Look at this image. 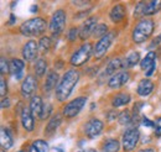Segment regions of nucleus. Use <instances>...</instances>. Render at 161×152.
I'll return each mask as SVG.
<instances>
[{
	"instance_id": "23",
	"label": "nucleus",
	"mask_w": 161,
	"mask_h": 152,
	"mask_svg": "<svg viewBox=\"0 0 161 152\" xmlns=\"http://www.w3.org/2000/svg\"><path fill=\"white\" fill-rule=\"evenodd\" d=\"M0 142H1V147L3 150H9L13 147L14 145V140L11 137V135L9 133L8 129L1 128V133H0Z\"/></svg>"
},
{
	"instance_id": "14",
	"label": "nucleus",
	"mask_w": 161,
	"mask_h": 152,
	"mask_svg": "<svg viewBox=\"0 0 161 152\" xmlns=\"http://www.w3.org/2000/svg\"><path fill=\"white\" fill-rule=\"evenodd\" d=\"M37 51H39V45L35 41H29L24 48H22V57L25 61H32L37 56Z\"/></svg>"
},
{
	"instance_id": "1",
	"label": "nucleus",
	"mask_w": 161,
	"mask_h": 152,
	"mask_svg": "<svg viewBox=\"0 0 161 152\" xmlns=\"http://www.w3.org/2000/svg\"><path fill=\"white\" fill-rule=\"evenodd\" d=\"M80 80V73L76 69L67 71L61 78L60 83L56 88V98L58 101H64L72 93L75 85Z\"/></svg>"
},
{
	"instance_id": "28",
	"label": "nucleus",
	"mask_w": 161,
	"mask_h": 152,
	"mask_svg": "<svg viewBox=\"0 0 161 152\" xmlns=\"http://www.w3.org/2000/svg\"><path fill=\"white\" fill-rule=\"evenodd\" d=\"M46 68H47V63H46V61H45V59L40 58V59H37V61H36L35 67H34L36 76H37V77L43 76V74L46 73Z\"/></svg>"
},
{
	"instance_id": "2",
	"label": "nucleus",
	"mask_w": 161,
	"mask_h": 152,
	"mask_svg": "<svg viewBox=\"0 0 161 152\" xmlns=\"http://www.w3.org/2000/svg\"><path fill=\"white\" fill-rule=\"evenodd\" d=\"M154 21L151 19H142L140 20L136 26L134 27L133 30V34H131V37L133 41L135 43H142L145 42L147 38L153 35V31H154Z\"/></svg>"
},
{
	"instance_id": "20",
	"label": "nucleus",
	"mask_w": 161,
	"mask_h": 152,
	"mask_svg": "<svg viewBox=\"0 0 161 152\" xmlns=\"http://www.w3.org/2000/svg\"><path fill=\"white\" fill-rule=\"evenodd\" d=\"M124 66H125V62L120 59V58H114V59H112L109 63H108V66H107V69H105V74H108V76H110V74H117V72L118 71H120L121 68H124Z\"/></svg>"
},
{
	"instance_id": "36",
	"label": "nucleus",
	"mask_w": 161,
	"mask_h": 152,
	"mask_svg": "<svg viewBox=\"0 0 161 152\" xmlns=\"http://www.w3.org/2000/svg\"><path fill=\"white\" fill-rule=\"evenodd\" d=\"M154 129H155V133H156L158 136H161V116L156 119L155 125H154Z\"/></svg>"
},
{
	"instance_id": "4",
	"label": "nucleus",
	"mask_w": 161,
	"mask_h": 152,
	"mask_svg": "<svg viewBox=\"0 0 161 152\" xmlns=\"http://www.w3.org/2000/svg\"><path fill=\"white\" fill-rule=\"evenodd\" d=\"M92 45L91 43H84L82 45L77 51L73 52V55L71 56V64L75 67H80L82 64H84L92 55Z\"/></svg>"
},
{
	"instance_id": "38",
	"label": "nucleus",
	"mask_w": 161,
	"mask_h": 152,
	"mask_svg": "<svg viewBox=\"0 0 161 152\" xmlns=\"http://www.w3.org/2000/svg\"><path fill=\"white\" fill-rule=\"evenodd\" d=\"M0 84H1V92H0V94H1V96H5L6 92H8V85H6V82H5L4 78H1Z\"/></svg>"
},
{
	"instance_id": "10",
	"label": "nucleus",
	"mask_w": 161,
	"mask_h": 152,
	"mask_svg": "<svg viewBox=\"0 0 161 152\" xmlns=\"http://www.w3.org/2000/svg\"><path fill=\"white\" fill-rule=\"evenodd\" d=\"M97 26H98V25H97V18H88V19L82 24V26H80V37L82 38V40L88 38L91 35L94 34Z\"/></svg>"
},
{
	"instance_id": "45",
	"label": "nucleus",
	"mask_w": 161,
	"mask_h": 152,
	"mask_svg": "<svg viewBox=\"0 0 161 152\" xmlns=\"http://www.w3.org/2000/svg\"><path fill=\"white\" fill-rule=\"evenodd\" d=\"M1 152H5V151H4V150H1Z\"/></svg>"
},
{
	"instance_id": "26",
	"label": "nucleus",
	"mask_w": 161,
	"mask_h": 152,
	"mask_svg": "<svg viewBox=\"0 0 161 152\" xmlns=\"http://www.w3.org/2000/svg\"><path fill=\"white\" fill-rule=\"evenodd\" d=\"M119 141L115 138H108L102 147V152H118L119 151Z\"/></svg>"
},
{
	"instance_id": "25",
	"label": "nucleus",
	"mask_w": 161,
	"mask_h": 152,
	"mask_svg": "<svg viewBox=\"0 0 161 152\" xmlns=\"http://www.w3.org/2000/svg\"><path fill=\"white\" fill-rule=\"evenodd\" d=\"M130 99H131V98H130V95L128 94V93H119V94H117L114 98H113V100H112V105H113L114 108L124 106V105L129 104Z\"/></svg>"
},
{
	"instance_id": "24",
	"label": "nucleus",
	"mask_w": 161,
	"mask_h": 152,
	"mask_svg": "<svg viewBox=\"0 0 161 152\" xmlns=\"http://www.w3.org/2000/svg\"><path fill=\"white\" fill-rule=\"evenodd\" d=\"M57 82H58V74L55 71L48 72V74L46 77V82H45V92H51L53 88H57Z\"/></svg>"
},
{
	"instance_id": "8",
	"label": "nucleus",
	"mask_w": 161,
	"mask_h": 152,
	"mask_svg": "<svg viewBox=\"0 0 161 152\" xmlns=\"http://www.w3.org/2000/svg\"><path fill=\"white\" fill-rule=\"evenodd\" d=\"M114 37H115V32H108L105 36H103L94 47V57L97 59H101L110 47V45L113 43Z\"/></svg>"
},
{
	"instance_id": "31",
	"label": "nucleus",
	"mask_w": 161,
	"mask_h": 152,
	"mask_svg": "<svg viewBox=\"0 0 161 152\" xmlns=\"http://www.w3.org/2000/svg\"><path fill=\"white\" fill-rule=\"evenodd\" d=\"M131 121H133V116H131V114H130L128 110L123 111V113L119 115V122H120L121 125H128V124H130Z\"/></svg>"
},
{
	"instance_id": "6",
	"label": "nucleus",
	"mask_w": 161,
	"mask_h": 152,
	"mask_svg": "<svg viewBox=\"0 0 161 152\" xmlns=\"http://www.w3.org/2000/svg\"><path fill=\"white\" fill-rule=\"evenodd\" d=\"M139 138H140V133L136 128L128 129L123 135V149H124V151H133L135 149Z\"/></svg>"
},
{
	"instance_id": "9",
	"label": "nucleus",
	"mask_w": 161,
	"mask_h": 152,
	"mask_svg": "<svg viewBox=\"0 0 161 152\" xmlns=\"http://www.w3.org/2000/svg\"><path fill=\"white\" fill-rule=\"evenodd\" d=\"M103 122H102L99 119H96V117H93V119H91L87 124H86V129H84V131H86V135L89 137V138H94L96 136H98L99 133L103 131Z\"/></svg>"
},
{
	"instance_id": "21",
	"label": "nucleus",
	"mask_w": 161,
	"mask_h": 152,
	"mask_svg": "<svg viewBox=\"0 0 161 152\" xmlns=\"http://www.w3.org/2000/svg\"><path fill=\"white\" fill-rule=\"evenodd\" d=\"M61 122H62V117H61L60 114H56L55 116H52V117H51V120L48 121L47 126H46L45 135H47V136L53 135V133H56V130L58 129V126L61 125Z\"/></svg>"
},
{
	"instance_id": "30",
	"label": "nucleus",
	"mask_w": 161,
	"mask_h": 152,
	"mask_svg": "<svg viewBox=\"0 0 161 152\" xmlns=\"http://www.w3.org/2000/svg\"><path fill=\"white\" fill-rule=\"evenodd\" d=\"M39 48H40L41 52H47L50 48H51V38L45 36L40 40L39 42Z\"/></svg>"
},
{
	"instance_id": "17",
	"label": "nucleus",
	"mask_w": 161,
	"mask_h": 152,
	"mask_svg": "<svg viewBox=\"0 0 161 152\" xmlns=\"http://www.w3.org/2000/svg\"><path fill=\"white\" fill-rule=\"evenodd\" d=\"M30 111L34 117H40L43 111V104H42V100L39 95H34L31 98V101H30Z\"/></svg>"
},
{
	"instance_id": "41",
	"label": "nucleus",
	"mask_w": 161,
	"mask_h": 152,
	"mask_svg": "<svg viewBox=\"0 0 161 152\" xmlns=\"http://www.w3.org/2000/svg\"><path fill=\"white\" fill-rule=\"evenodd\" d=\"M15 22V16L14 15H10V21H9V25H13Z\"/></svg>"
},
{
	"instance_id": "12",
	"label": "nucleus",
	"mask_w": 161,
	"mask_h": 152,
	"mask_svg": "<svg viewBox=\"0 0 161 152\" xmlns=\"http://www.w3.org/2000/svg\"><path fill=\"white\" fill-rule=\"evenodd\" d=\"M37 89V82L32 76H27L21 84V95L24 98H30Z\"/></svg>"
},
{
	"instance_id": "46",
	"label": "nucleus",
	"mask_w": 161,
	"mask_h": 152,
	"mask_svg": "<svg viewBox=\"0 0 161 152\" xmlns=\"http://www.w3.org/2000/svg\"><path fill=\"white\" fill-rule=\"evenodd\" d=\"M18 152H24V151H18Z\"/></svg>"
},
{
	"instance_id": "29",
	"label": "nucleus",
	"mask_w": 161,
	"mask_h": 152,
	"mask_svg": "<svg viewBox=\"0 0 161 152\" xmlns=\"http://www.w3.org/2000/svg\"><path fill=\"white\" fill-rule=\"evenodd\" d=\"M139 61H140V55L138 52H133L125 59V67H134L139 63Z\"/></svg>"
},
{
	"instance_id": "15",
	"label": "nucleus",
	"mask_w": 161,
	"mask_h": 152,
	"mask_svg": "<svg viewBox=\"0 0 161 152\" xmlns=\"http://www.w3.org/2000/svg\"><path fill=\"white\" fill-rule=\"evenodd\" d=\"M21 124L24 126V129L29 133H31L35 128V120L34 116L30 111V108H24L21 111Z\"/></svg>"
},
{
	"instance_id": "11",
	"label": "nucleus",
	"mask_w": 161,
	"mask_h": 152,
	"mask_svg": "<svg viewBox=\"0 0 161 152\" xmlns=\"http://www.w3.org/2000/svg\"><path fill=\"white\" fill-rule=\"evenodd\" d=\"M155 58H156V55H155V52H149L145 58H142V61L140 62V67L141 69L146 73V76L150 77L153 73H154V71H155V68H156V61H155Z\"/></svg>"
},
{
	"instance_id": "16",
	"label": "nucleus",
	"mask_w": 161,
	"mask_h": 152,
	"mask_svg": "<svg viewBox=\"0 0 161 152\" xmlns=\"http://www.w3.org/2000/svg\"><path fill=\"white\" fill-rule=\"evenodd\" d=\"M24 68H25L24 61H21L19 58H13L10 61V73L15 79H21L22 78Z\"/></svg>"
},
{
	"instance_id": "19",
	"label": "nucleus",
	"mask_w": 161,
	"mask_h": 152,
	"mask_svg": "<svg viewBox=\"0 0 161 152\" xmlns=\"http://www.w3.org/2000/svg\"><path fill=\"white\" fill-rule=\"evenodd\" d=\"M125 14H126V10H125V8H124L121 4H118V5L113 6V9L110 10V14H109V16H110V20H112L113 22L118 24V22H121V21L124 20V16H125Z\"/></svg>"
},
{
	"instance_id": "13",
	"label": "nucleus",
	"mask_w": 161,
	"mask_h": 152,
	"mask_svg": "<svg viewBox=\"0 0 161 152\" xmlns=\"http://www.w3.org/2000/svg\"><path fill=\"white\" fill-rule=\"evenodd\" d=\"M129 78H130V74L128 72H119V73L114 74V76L109 79L108 87L112 88V89H118V88L123 87L129 80Z\"/></svg>"
},
{
	"instance_id": "33",
	"label": "nucleus",
	"mask_w": 161,
	"mask_h": 152,
	"mask_svg": "<svg viewBox=\"0 0 161 152\" xmlns=\"http://www.w3.org/2000/svg\"><path fill=\"white\" fill-rule=\"evenodd\" d=\"M0 71H1V74H6L10 72V63H8V61L3 57L0 61Z\"/></svg>"
},
{
	"instance_id": "27",
	"label": "nucleus",
	"mask_w": 161,
	"mask_h": 152,
	"mask_svg": "<svg viewBox=\"0 0 161 152\" xmlns=\"http://www.w3.org/2000/svg\"><path fill=\"white\" fill-rule=\"evenodd\" d=\"M30 152H48V145L43 140H36L31 144Z\"/></svg>"
},
{
	"instance_id": "40",
	"label": "nucleus",
	"mask_w": 161,
	"mask_h": 152,
	"mask_svg": "<svg viewBox=\"0 0 161 152\" xmlns=\"http://www.w3.org/2000/svg\"><path fill=\"white\" fill-rule=\"evenodd\" d=\"M9 105H10L9 99H6V100H5V99H3V101H1V108H3V109H5V108H8Z\"/></svg>"
},
{
	"instance_id": "5",
	"label": "nucleus",
	"mask_w": 161,
	"mask_h": 152,
	"mask_svg": "<svg viewBox=\"0 0 161 152\" xmlns=\"http://www.w3.org/2000/svg\"><path fill=\"white\" fill-rule=\"evenodd\" d=\"M86 103H87V98H86V96L76 98V99H73L72 101H69L68 104H66V105H64L62 114H63V116H66V117L71 119V117L76 116V115L78 114L80 110L84 108Z\"/></svg>"
},
{
	"instance_id": "35",
	"label": "nucleus",
	"mask_w": 161,
	"mask_h": 152,
	"mask_svg": "<svg viewBox=\"0 0 161 152\" xmlns=\"http://www.w3.org/2000/svg\"><path fill=\"white\" fill-rule=\"evenodd\" d=\"M142 10H144V1L138 3L135 11H134V16H142Z\"/></svg>"
},
{
	"instance_id": "44",
	"label": "nucleus",
	"mask_w": 161,
	"mask_h": 152,
	"mask_svg": "<svg viewBox=\"0 0 161 152\" xmlns=\"http://www.w3.org/2000/svg\"><path fill=\"white\" fill-rule=\"evenodd\" d=\"M31 11H32V13L37 11V6H31Z\"/></svg>"
},
{
	"instance_id": "3",
	"label": "nucleus",
	"mask_w": 161,
	"mask_h": 152,
	"mask_svg": "<svg viewBox=\"0 0 161 152\" xmlns=\"http://www.w3.org/2000/svg\"><path fill=\"white\" fill-rule=\"evenodd\" d=\"M47 24L46 21L41 18L31 19L25 21L20 26V32L24 36L27 37H34V36H40L46 31Z\"/></svg>"
},
{
	"instance_id": "18",
	"label": "nucleus",
	"mask_w": 161,
	"mask_h": 152,
	"mask_svg": "<svg viewBox=\"0 0 161 152\" xmlns=\"http://www.w3.org/2000/svg\"><path fill=\"white\" fill-rule=\"evenodd\" d=\"M153 90H154V83L147 78L141 79L138 84V88H136L138 94L141 96H147L149 94L153 93Z\"/></svg>"
},
{
	"instance_id": "34",
	"label": "nucleus",
	"mask_w": 161,
	"mask_h": 152,
	"mask_svg": "<svg viewBox=\"0 0 161 152\" xmlns=\"http://www.w3.org/2000/svg\"><path fill=\"white\" fill-rule=\"evenodd\" d=\"M78 34H80V29H77V27L69 29V31H68V40L69 41H75Z\"/></svg>"
},
{
	"instance_id": "39",
	"label": "nucleus",
	"mask_w": 161,
	"mask_h": 152,
	"mask_svg": "<svg viewBox=\"0 0 161 152\" xmlns=\"http://www.w3.org/2000/svg\"><path fill=\"white\" fill-rule=\"evenodd\" d=\"M160 42H161V35H159L158 37H156L155 40H154V41H153V42H151V45H150V48H151L154 45L156 46V45H158V43H160Z\"/></svg>"
},
{
	"instance_id": "7",
	"label": "nucleus",
	"mask_w": 161,
	"mask_h": 152,
	"mask_svg": "<svg viewBox=\"0 0 161 152\" xmlns=\"http://www.w3.org/2000/svg\"><path fill=\"white\" fill-rule=\"evenodd\" d=\"M64 25H66V13L63 10H57L51 18V22H50L51 34L53 36H58L63 31Z\"/></svg>"
},
{
	"instance_id": "43",
	"label": "nucleus",
	"mask_w": 161,
	"mask_h": 152,
	"mask_svg": "<svg viewBox=\"0 0 161 152\" xmlns=\"http://www.w3.org/2000/svg\"><path fill=\"white\" fill-rule=\"evenodd\" d=\"M78 152H97L96 150H93V149H88V150H84V151H78Z\"/></svg>"
},
{
	"instance_id": "22",
	"label": "nucleus",
	"mask_w": 161,
	"mask_h": 152,
	"mask_svg": "<svg viewBox=\"0 0 161 152\" xmlns=\"http://www.w3.org/2000/svg\"><path fill=\"white\" fill-rule=\"evenodd\" d=\"M161 8V1L155 0V1H144V10H142V15L150 16L154 15L155 13H158Z\"/></svg>"
},
{
	"instance_id": "37",
	"label": "nucleus",
	"mask_w": 161,
	"mask_h": 152,
	"mask_svg": "<svg viewBox=\"0 0 161 152\" xmlns=\"http://www.w3.org/2000/svg\"><path fill=\"white\" fill-rule=\"evenodd\" d=\"M141 122H142V125H145L146 128H154V125H155V122L151 121V120H149L146 116H142V117H141Z\"/></svg>"
},
{
	"instance_id": "32",
	"label": "nucleus",
	"mask_w": 161,
	"mask_h": 152,
	"mask_svg": "<svg viewBox=\"0 0 161 152\" xmlns=\"http://www.w3.org/2000/svg\"><path fill=\"white\" fill-rule=\"evenodd\" d=\"M107 31H108V26L105 25V24H101V25H98L97 26V29H96V31H94V34H93V36L94 37H103V36H105L107 35Z\"/></svg>"
},
{
	"instance_id": "42",
	"label": "nucleus",
	"mask_w": 161,
	"mask_h": 152,
	"mask_svg": "<svg viewBox=\"0 0 161 152\" xmlns=\"http://www.w3.org/2000/svg\"><path fill=\"white\" fill-rule=\"evenodd\" d=\"M139 152H155V150H153V149H144V150H140Z\"/></svg>"
}]
</instances>
